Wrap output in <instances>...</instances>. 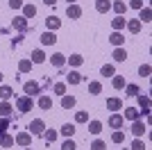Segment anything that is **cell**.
Returning a JSON list of instances; mask_svg holds the SVG:
<instances>
[{
    "label": "cell",
    "mask_w": 152,
    "mask_h": 150,
    "mask_svg": "<svg viewBox=\"0 0 152 150\" xmlns=\"http://www.w3.org/2000/svg\"><path fill=\"white\" fill-rule=\"evenodd\" d=\"M32 107H34V100H32L30 96H23V98H16V109H18L20 114L30 112Z\"/></svg>",
    "instance_id": "1"
},
{
    "label": "cell",
    "mask_w": 152,
    "mask_h": 150,
    "mask_svg": "<svg viewBox=\"0 0 152 150\" xmlns=\"http://www.w3.org/2000/svg\"><path fill=\"white\" fill-rule=\"evenodd\" d=\"M27 130H30V134H43L45 125H43V121H41V118H37V121H32V123L27 125Z\"/></svg>",
    "instance_id": "2"
},
{
    "label": "cell",
    "mask_w": 152,
    "mask_h": 150,
    "mask_svg": "<svg viewBox=\"0 0 152 150\" xmlns=\"http://www.w3.org/2000/svg\"><path fill=\"white\" fill-rule=\"evenodd\" d=\"M14 143H18V146H23V148H27V146L32 143V134H30V132H20V134H16Z\"/></svg>",
    "instance_id": "3"
},
{
    "label": "cell",
    "mask_w": 152,
    "mask_h": 150,
    "mask_svg": "<svg viewBox=\"0 0 152 150\" xmlns=\"http://www.w3.org/2000/svg\"><path fill=\"white\" fill-rule=\"evenodd\" d=\"M12 27L18 32H27L30 27H27V18H23V16H16V18L12 21Z\"/></svg>",
    "instance_id": "4"
},
{
    "label": "cell",
    "mask_w": 152,
    "mask_h": 150,
    "mask_svg": "<svg viewBox=\"0 0 152 150\" xmlns=\"http://www.w3.org/2000/svg\"><path fill=\"white\" fill-rule=\"evenodd\" d=\"M23 89H25V93L30 96H37V93H41V87H39V82H25L23 84Z\"/></svg>",
    "instance_id": "5"
},
{
    "label": "cell",
    "mask_w": 152,
    "mask_h": 150,
    "mask_svg": "<svg viewBox=\"0 0 152 150\" xmlns=\"http://www.w3.org/2000/svg\"><path fill=\"white\" fill-rule=\"evenodd\" d=\"M41 43H43V46L57 43V34H55V32H43V34H41Z\"/></svg>",
    "instance_id": "6"
},
{
    "label": "cell",
    "mask_w": 152,
    "mask_h": 150,
    "mask_svg": "<svg viewBox=\"0 0 152 150\" xmlns=\"http://www.w3.org/2000/svg\"><path fill=\"white\" fill-rule=\"evenodd\" d=\"M123 118H127V121H139V118H141V112L136 109V107H127Z\"/></svg>",
    "instance_id": "7"
},
{
    "label": "cell",
    "mask_w": 152,
    "mask_h": 150,
    "mask_svg": "<svg viewBox=\"0 0 152 150\" xmlns=\"http://www.w3.org/2000/svg\"><path fill=\"white\" fill-rule=\"evenodd\" d=\"M109 125H111L114 130H118V127H123V125H125V118H123L121 114H114V116H109Z\"/></svg>",
    "instance_id": "8"
},
{
    "label": "cell",
    "mask_w": 152,
    "mask_h": 150,
    "mask_svg": "<svg viewBox=\"0 0 152 150\" xmlns=\"http://www.w3.org/2000/svg\"><path fill=\"white\" fill-rule=\"evenodd\" d=\"M45 25H48V30H50V32H55V30L61 27V21H59L57 16H48V18H45Z\"/></svg>",
    "instance_id": "9"
},
{
    "label": "cell",
    "mask_w": 152,
    "mask_h": 150,
    "mask_svg": "<svg viewBox=\"0 0 152 150\" xmlns=\"http://www.w3.org/2000/svg\"><path fill=\"white\" fill-rule=\"evenodd\" d=\"M50 64L55 66V68H61L64 64H66V57H64L61 52H55V55L50 57Z\"/></svg>",
    "instance_id": "10"
},
{
    "label": "cell",
    "mask_w": 152,
    "mask_h": 150,
    "mask_svg": "<svg viewBox=\"0 0 152 150\" xmlns=\"http://www.w3.org/2000/svg\"><path fill=\"white\" fill-rule=\"evenodd\" d=\"M66 16H68V18H80V16H82V7L68 5V9H66Z\"/></svg>",
    "instance_id": "11"
},
{
    "label": "cell",
    "mask_w": 152,
    "mask_h": 150,
    "mask_svg": "<svg viewBox=\"0 0 152 150\" xmlns=\"http://www.w3.org/2000/svg\"><path fill=\"white\" fill-rule=\"evenodd\" d=\"M145 125H143V121H134L132 123V132H134V137H141V134H145Z\"/></svg>",
    "instance_id": "12"
},
{
    "label": "cell",
    "mask_w": 152,
    "mask_h": 150,
    "mask_svg": "<svg viewBox=\"0 0 152 150\" xmlns=\"http://www.w3.org/2000/svg\"><path fill=\"white\" fill-rule=\"evenodd\" d=\"M107 109H111V112L123 109V100H121V98H109V100H107Z\"/></svg>",
    "instance_id": "13"
},
{
    "label": "cell",
    "mask_w": 152,
    "mask_h": 150,
    "mask_svg": "<svg viewBox=\"0 0 152 150\" xmlns=\"http://www.w3.org/2000/svg\"><path fill=\"white\" fill-rule=\"evenodd\" d=\"M12 112H14V109H12V105H9L7 100H5V102H0V116H2V118H12Z\"/></svg>",
    "instance_id": "14"
},
{
    "label": "cell",
    "mask_w": 152,
    "mask_h": 150,
    "mask_svg": "<svg viewBox=\"0 0 152 150\" xmlns=\"http://www.w3.org/2000/svg\"><path fill=\"white\" fill-rule=\"evenodd\" d=\"M127 30H129V32H132V34H139V32H141V21L139 18H132V21H127Z\"/></svg>",
    "instance_id": "15"
},
{
    "label": "cell",
    "mask_w": 152,
    "mask_h": 150,
    "mask_svg": "<svg viewBox=\"0 0 152 150\" xmlns=\"http://www.w3.org/2000/svg\"><path fill=\"white\" fill-rule=\"evenodd\" d=\"M82 80H84V77L77 73V71H70V73L66 75V82H68V84H80Z\"/></svg>",
    "instance_id": "16"
},
{
    "label": "cell",
    "mask_w": 152,
    "mask_h": 150,
    "mask_svg": "<svg viewBox=\"0 0 152 150\" xmlns=\"http://www.w3.org/2000/svg\"><path fill=\"white\" fill-rule=\"evenodd\" d=\"M95 9H98L100 14L109 12V9H111V0H98V2H95Z\"/></svg>",
    "instance_id": "17"
},
{
    "label": "cell",
    "mask_w": 152,
    "mask_h": 150,
    "mask_svg": "<svg viewBox=\"0 0 152 150\" xmlns=\"http://www.w3.org/2000/svg\"><path fill=\"white\" fill-rule=\"evenodd\" d=\"M109 41H111V43H114L116 48H118V46H123V43H125V37H123L121 32H111V37H109Z\"/></svg>",
    "instance_id": "18"
},
{
    "label": "cell",
    "mask_w": 152,
    "mask_h": 150,
    "mask_svg": "<svg viewBox=\"0 0 152 150\" xmlns=\"http://www.w3.org/2000/svg\"><path fill=\"white\" fill-rule=\"evenodd\" d=\"M0 146H2V148H12V146H14V137H12V134H7V132H5V134H0Z\"/></svg>",
    "instance_id": "19"
},
{
    "label": "cell",
    "mask_w": 152,
    "mask_h": 150,
    "mask_svg": "<svg viewBox=\"0 0 152 150\" xmlns=\"http://www.w3.org/2000/svg\"><path fill=\"white\" fill-rule=\"evenodd\" d=\"M75 96H61V107L64 109H70V107H75Z\"/></svg>",
    "instance_id": "20"
},
{
    "label": "cell",
    "mask_w": 152,
    "mask_h": 150,
    "mask_svg": "<svg viewBox=\"0 0 152 150\" xmlns=\"http://www.w3.org/2000/svg\"><path fill=\"white\" fill-rule=\"evenodd\" d=\"M114 59H116V62H125V59H127V50L123 48V46H118V48L114 50Z\"/></svg>",
    "instance_id": "21"
},
{
    "label": "cell",
    "mask_w": 152,
    "mask_h": 150,
    "mask_svg": "<svg viewBox=\"0 0 152 150\" xmlns=\"http://www.w3.org/2000/svg\"><path fill=\"white\" fill-rule=\"evenodd\" d=\"M139 105H141V109H143V114H150V98L148 96H139Z\"/></svg>",
    "instance_id": "22"
},
{
    "label": "cell",
    "mask_w": 152,
    "mask_h": 150,
    "mask_svg": "<svg viewBox=\"0 0 152 150\" xmlns=\"http://www.w3.org/2000/svg\"><path fill=\"white\" fill-rule=\"evenodd\" d=\"M125 23H127V21L123 18V16H116V18L111 21V27H114V32H121L123 27H125Z\"/></svg>",
    "instance_id": "23"
},
{
    "label": "cell",
    "mask_w": 152,
    "mask_h": 150,
    "mask_svg": "<svg viewBox=\"0 0 152 150\" xmlns=\"http://www.w3.org/2000/svg\"><path fill=\"white\" fill-rule=\"evenodd\" d=\"M30 62H34V64H43V62H45V52H43V50H34Z\"/></svg>",
    "instance_id": "24"
},
{
    "label": "cell",
    "mask_w": 152,
    "mask_h": 150,
    "mask_svg": "<svg viewBox=\"0 0 152 150\" xmlns=\"http://www.w3.org/2000/svg\"><path fill=\"white\" fill-rule=\"evenodd\" d=\"M37 16V7L34 5H23V18H32Z\"/></svg>",
    "instance_id": "25"
},
{
    "label": "cell",
    "mask_w": 152,
    "mask_h": 150,
    "mask_svg": "<svg viewBox=\"0 0 152 150\" xmlns=\"http://www.w3.org/2000/svg\"><path fill=\"white\" fill-rule=\"evenodd\" d=\"M150 18H152V9H150V7H141V18H139V21L150 23Z\"/></svg>",
    "instance_id": "26"
},
{
    "label": "cell",
    "mask_w": 152,
    "mask_h": 150,
    "mask_svg": "<svg viewBox=\"0 0 152 150\" xmlns=\"http://www.w3.org/2000/svg\"><path fill=\"white\" fill-rule=\"evenodd\" d=\"M39 107H41V109H50L52 107V98L50 96H41V98H39Z\"/></svg>",
    "instance_id": "27"
},
{
    "label": "cell",
    "mask_w": 152,
    "mask_h": 150,
    "mask_svg": "<svg viewBox=\"0 0 152 150\" xmlns=\"http://www.w3.org/2000/svg\"><path fill=\"white\" fill-rule=\"evenodd\" d=\"M89 132H91V134H100V132H102V123H100V121H91V123H89Z\"/></svg>",
    "instance_id": "28"
},
{
    "label": "cell",
    "mask_w": 152,
    "mask_h": 150,
    "mask_svg": "<svg viewBox=\"0 0 152 150\" xmlns=\"http://www.w3.org/2000/svg\"><path fill=\"white\" fill-rule=\"evenodd\" d=\"M43 139L48 141V143H55V141H57V132H55V130H48V132H45L43 130Z\"/></svg>",
    "instance_id": "29"
},
{
    "label": "cell",
    "mask_w": 152,
    "mask_h": 150,
    "mask_svg": "<svg viewBox=\"0 0 152 150\" xmlns=\"http://www.w3.org/2000/svg\"><path fill=\"white\" fill-rule=\"evenodd\" d=\"M100 91H102V84H100V82H91V84H89V93L91 96H98Z\"/></svg>",
    "instance_id": "30"
},
{
    "label": "cell",
    "mask_w": 152,
    "mask_h": 150,
    "mask_svg": "<svg viewBox=\"0 0 152 150\" xmlns=\"http://www.w3.org/2000/svg\"><path fill=\"white\" fill-rule=\"evenodd\" d=\"M12 96H14L12 87H0V98H2V100H9Z\"/></svg>",
    "instance_id": "31"
},
{
    "label": "cell",
    "mask_w": 152,
    "mask_h": 150,
    "mask_svg": "<svg viewBox=\"0 0 152 150\" xmlns=\"http://www.w3.org/2000/svg\"><path fill=\"white\" fill-rule=\"evenodd\" d=\"M61 134H64V137H73V134H75V125L66 123V125L61 127Z\"/></svg>",
    "instance_id": "32"
},
{
    "label": "cell",
    "mask_w": 152,
    "mask_h": 150,
    "mask_svg": "<svg viewBox=\"0 0 152 150\" xmlns=\"http://www.w3.org/2000/svg\"><path fill=\"white\" fill-rule=\"evenodd\" d=\"M114 71H116V68H114V64H104L100 73L104 75V77H111V75H114Z\"/></svg>",
    "instance_id": "33"
},
{
    "label": "cell",
    "mask_w": 152,
    "mask_h": 150,
    "mask_svg": "<svg viewBox=\"0 0 152 150\" xmlns=\"http://www.w3.org/2000/svg\"><path fill=\"white\" fill-rule=\"evenodd\" d=\"M9 125H12V118H2V116H0V134H5V132L9 130Z\"/></svg>",
    "instance_id": "34"
},
{
    "label": "cell",
    "mask_w": 152,
    "mask_h": 150,
    "mask_svg": "<svg viewBox=\"0 0 152 150\" xmlns=\"http://www.w3.org/2000/svg\"><path fill=\"white\" fill-rule=\"evenodd\" d=\"M68 62H70V66H82V64H84V57L82 55H73V57H68Z\"/></svg>",
    "instance_id": "35"
},
{
    "label": "cell",
    "mask_w": 152,
    "mask_h": 150,
    "mask_svg": "<svg viewBox=\"0 0 152 150\" xmlns=\"http://www.w3.org/2000/svg\"><path fill=\"white\" fill-rule=\"evenodd\" d=\"M111 84H114V89H123V87H125V77H123V75H116Z\"/></svg>",
    "instance_id": "36"
},
{
    "label": "cell",
    "mask_w": 152,
    "mask_h": 150,
    "mask_svg": "<svg viewBox=\"0 0 152 150\" xmlns=\"http://www.w3.org/2000/svg\"><path fill=\"white\" fill-rule=\"evenodd\" d=\"M30 68H32V62H30V59H23V62L18 64V71H20V73H27Z\"/></svg>",
    "instance_id": "37"
},
{
    "label": "cell",
    "mask_w": 152,
    "mask_h": 150,
    "mask_svg": "<svg viewBox=\"0 0 152 150\" xmlns=\"http://www.w3.org/2000/svg\"><path fill=\"white\" fill-rule=\"evenodd\" d=\"M52 89H55V93H57V96H66V84H64V82H57Z\"/></svg>",
    "instance_id": "38"
},
{
    "label": "cell",
    "mask_w": 152,
    "mask_h": 150,
    "mask_svg": "<svg viewBox=\"0 0 152 150\" xmlns=\"http://www.w3.org/2000/svg\"><path fill=\"white\" fill-rule=\"evenodd\" d=\"M123 139H125V132H114V134H111V141H114V143H123Z\"/></svg>",
    "instance_id": "39"
},
{
    "label": "cell",
    "mask_w": 152,
    "mask_h": 150,
    "mask_svg": "<svg viewBox=\"0 0 152 150\" xmlns=\"http://www.w3.org/2000/svg\"><path fill=\"white\" fill-rule=\"evenodd\" d=\"M125 89H127V96H139L141 93V89L136 87V84H127Z\"/></svg>",
    "instance_id": "40"
},
{
    "label": "cell",
    "mask_w": 152,
    "mask_h": 150,
    "mask_svg": "<svg viewBox=\"0 0 152 150\" xmlns=\"http://www.w3.org/2000/svg\"><path fill=\"white\" fill-rule=\"evenodd\" d=\"M61 150H77V146H75L73 139H68V141H64V143H61Z\"/></svg>",
    "instance_id": "41"
},
{
    "label": "cell",
    "mask_w": 152,
    "mask_h": 150,
    "mask_svg": "<svg viewBox=\"0 0 152 150\" xmlns=\"http://www.w3.org/2000/svg\"><path fill=\"white\" fill-rule=\"evenodd\" d=\"M75 121H77V123H86V121H89V114H86V112H77Z\"/></svg>",
    "instance_id": "42"
},
{
    "label": "cell",
    "mask_w": 152,
    "mask_h": 150,
    "mask_svg": "<svg viewBox=\"0 0 152 150\" xmlns=\"http://www.w3.org/2000/svg\"><path fill=\"white\" fill-rule=\"evenodd\" d=\"M111 7H114V12L118 14V16H121V14H123V12H125V9H127V7H125V2H114V5H111Z\"/></svg>",
    "instance_id": "43"
},
{
    "label": "cell",
    "mask_w": 152,
    "mask_h": 150,
    "mask_svg": "<svg viewBox=\"0 0 152 150\" xmlns=\"http://www.w3.org/2000/svg\"><path fill=\"white\" fill-rule=\"evenodd\" d=\"M107 146H104V141H100V139H95L93 143H91V150H104Z\"/></svg>",
    "instance_id": "44"
},
{
    "label": "cell",
    "mask_w": 152,
    "mask_h": 150,
    "mask_svg": "<svg viewBox=\"0 0 152 150\" xmlns=\"http://www.w3.org/2000/svg\"><path fill=\"white\" fill-rule=\"evenodd\" d=\"M132 150H145V143H143L141 139H136V141L132 143Z\"/></svg>",
    "instance_id": "45"
},
{
    "label": "cell",
    "mask_w": 152,
    "mask_h": 150,
    "mask_svg": "<svg viewBox=\"0 0 152 150\" xmlns=\"http://www.w3.org/2000/svg\"><path fill=\"white\" fill-rule=\"evenodd\" d=\"M139 75L148 77V75H150V64H145V66H141V68H139Z\"/></svg>",
    "instance_id": "46"
},
{
    "label": "cell",
    "mask_w": 152,
    "mask_h": 150,
    "mask_svg": "<svg viewBox=\"0 0 152 150\" xmlns=\"http://www.w3.org/2000/svg\"><path fill=\"white\" fill-rule=\"evenodd\" d=\"M23 5H25L23 0H9V7H12V9H18V7H23Z\"/></svg>",
    "instance_id": "47"
},
{
    "label": "cell",
    "mask_w": 152,
    "mask_h": 150,
    "mask_svg": "<svg viewBox=\"0 0 152 150\" xmlns=\"http://www.w3.org/2000/svg\"><path fill=\"white\" fill-rule=\"evenodd\" d=\"M129 5H132L134 9H141V7H143V0H132V2H129Z\"/></svg>",
    "instance_id": "48"
},
{
    "label": "cell",
    "mask_w": 152,
    "mask_h": 150,
    "mask_svg": "<svg viewBox=\"0 0 152 150\" xmlns=\"http://www.w3.org/2000/svg\"><path fill=\"white\" fill-rule=\"evenodd\" d=\"M43 2H45V5H50V7H52L55 2H57V0H43Z\"/></svg>",
    "instance_id": "49"
},
{
    "label": "cell",
    "mask_w": 152,
    "mask_h": 150,
    "mask_svg": "<svg viewBox=\"0 0 152 150\" xmlns=\"http://www.w3.org/2000/svg\"><path fill=\"white\" fill-rule=\"evenodd\" d=\"M66 2H70V5H73V2H75V0H66Z\"/></svg>",
    "instance_id": "50"
},
{
    "label": "cell",
    "mask_w": 152,
    "mask_h": 150,
    "mask_svg": "<svg viewBox=\"0 0 152 150\" xmlns=\"http://www.w3.org/2000/svg\"><path fill=\"white\" fill-rule=\"evenodd\" d=\"M0 82H2V73H0Z\"/></svg>",
    "instance_id": "51"
},
{
    "label": "cell",
    "mask_w": 152,
    "mask_h": 150,
    "mask_svg": "<svg viewBox=\"0 0 152 150\" xmlns=\"http://www.w3.org/2000/svg\"><path fill=\"white\" fill-rule=\"evenodd\" d=\"M25 150H32V148H25Z\"/></svg>",
    "instance_id": "52"
},
{
    "label": "cell",
    "mask_w": 152,
    "mask_h": 150,
    "mask_svg": "<svg viewBox=\"0 0 152 150\" xmlns=\"http://www.w3.org/2000/svg\"><path fill=\"white\" fill-rule=\"evenodd\" d=\"M123 150H125V148H123Z\"/></svg>",
    "instance_id": "53"
}]
</instances>
